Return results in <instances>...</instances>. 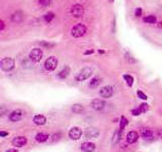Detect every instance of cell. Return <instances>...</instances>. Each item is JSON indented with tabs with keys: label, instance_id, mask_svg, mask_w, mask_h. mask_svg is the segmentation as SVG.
<instances>
[{
	"label": "cell",
	"instance_id": "cell-1",
	"mask_svg": "<svg viewBox=\"0 0 162 152\" xmlns=\"http://www.w3.org/2000/svg\"><path fill=\"white\" fill-rule=\"evenodd\" d=\"M87 32V28L85 25L83 23H77L71 28V36L73 38H76V39H79V38H82Z\"/></svg>",
	"mask_w": 162,
	"mask_h": 152
},
{
	"label": "cell",
	"instance_id": "cell-2",
	"mask_svg": "<svg viewBox=\"0 0 162 152\" xmlns=\"http://www.w3.org/2000/svg\"><path fill=\"white\" fill-rule=\"evenodd\" d=\"M14 67H15V62L12 58L5 57V58L1 59V61H0V68H1L2 71L10 72L14 69Z\"/></svg>",
	"mask_w": 162,
	"mask_h": 152
},
{
	"label": "cell",
	"instance_id": "cell-3",
	"mask_svg": "<svg viewBox=\"0 0 162 152\" xmlns=\"http://www.w3.org/2000/svg\"><path fill=\"white\" fill-rule=\"evenodd\" d=\"M92 73H93V71H92V69H91V68H89V67H84V68H82V69H81L77 74H76L75 80L78 81V82H81V81H84V80L88 79L89 77L92 75Z\"/></svg>",
	"mask_w": 162,
	"mask_h": 152
},
{
	"label": "cell",
	"instance_id": "cell-4",
	"mask_svg": "<svg viewBox=\"0 0 162 152\" xmlns=\"http://www.w3.org/2000/svg\"><path fill=\"white\" fill-rule=\"evenodd\" d=\"M43 56H44V52L41 48H34V49L30 52L28 58H30L34 63H39L42 59H43Z\"/></svg>",
	"mask_w": 162,
	"mask_h": 152
},
{
	"label": "cell",
	"instance_id": "cell-5",
	"mask_svg": "<svg viewBox=\"0 0 162 152\" xmlns=\"http://www.w3.org/2000/svg\"><path fill=\"white\" fill-rule=\"evenodd\" d=\"M58 66V59L55 56H50L49 58L46 59L44 67L47 71H54Z\"/></svg>",
	"mask_w": 162,
	"mask_h": 152
},
{
	"label": "cell",
	"instance_id": "cell-6",
	"mask_svg": "<svg viewBox=\"0 0 162 152\" xmlns=\"http://www.w3.org/2000/svg\"><path fill=\"white\" fill-rule=\"evenodd\" d=\"M70 13L72 14V16L75 18H80L84 14V7L81 4H74L70 9Z\"/></svg>",
	"mask_w": 162,
	"mask_h": 152
},
{
	"label": "cell",
	"instance_id": "cell-7",
	"mask_svg": "<svg viewBox=\"0 0 162 152\" xmlns=\"http://www.w3.org/2000/svg\"><path fill=\"white\" fill-rule=\"evenodd\" d=\"M113 92H115V89H113V86L111 85H106V86L101 87L99 90V95L104 98H109L113 96Z\"/></svg>",
	"mask_w": 162,
	"mask_h": 152
},
{
	"label": "cell",
	"instance_id": "cell-8",
	"mask_svg": "<svg viewBox=\"0 0 162 152\" xmlns=\"http://www.w3.org/2000/svg\"><path fill=\"white\" fill-rule=\"evenodd\" d=\"M69 138L71 140H79L81 138V135H82V130L78 127H73L69 130Z\"/></svg>",
	"mask_w": 162,
	"mask_h": 152
},
{
	"label": "cell",
	"instance_id": "cell-9",
	"mask_svg": "<svg viewBox=\"0 0 162 152\" xmlns=\"http://www.w3.org/2000/svg\"><path fill=\"white\" fill-rule=\"evenodd\" d=\"M90 107H92L93 110H95V111H101V110L106 107V103H104V100H102L101 98H94V100H91Z\"/></svg>",
	"mask_w": 162,
	"mask_h": 152
},
{
	"label": "cell",
	"instance_id": "cell-10",
	"mask_svg": "<svg viewBox=\"0 0 162 152\" xmlns=\"http://www.w3.org/2000/svg\"><path fill=\"white\" fill-rule=\"evenodd\" d=\"M23 112L21 111V110L17 109L10 113L9 120L11 121V122H18V121H20L21 119H23Z\"/></svg>",
	"mask_w": 162,
	"mask_h": 152
},
{
	"label": "cell",
	"instance_id": "cell-11",
	"mask_svg": "<svg viewBox=\"0 0 162 152\" xmlns=\"http://www.w3.org/2000/svg\"><path fill=\"white\" fill-rule=\"evenodd\" d=\"M27 143V139L25 136H18V137H15L14 139L12 140L13 146H16V147H23V146H25Z\"/></svg>",
	"mask_w": 162,
	"mask_h": 152
},
{
	"label": "cell",
	"instance_id": "cell-12",
	"mask_svg": "<svg viewBox=\"0 0 162 152\" xmlns=\"http://www.w3.org/2000/svg\"><path fill=\"white\" fill-rule=\"evenodd\" d=\"M96 146L92 142H84L81 144V150L84 152H93L95 150Z\"/></svg>",
	"mask_w": 162,
	"mask_h": 152
},
{
	"label": "cell",
	"instance_id": "cell-13",
	"mask_svg": "<svg viewBox=\"0 0 162 152\" xmlns=\"http://www.w3.org/2000/svg\"><path fill=\"white\" fill-rule=\"evenodd\" d=\"M11 21L13 23H19L23 21V13L20 11V10H16L11 14Z\"/></svg>",
	"mask_w": 162,
	"mask_h": 152
},
{
	"label": "cell",
	"instance_id": "cell-14",
	"mask_svg": "<svg viewBox=\"0 0 162 152\" xmlns=\"http://www.w3.org/2000/svg\"><path fill=\"white\" fill-rule=\"evenodd\" d=\"M46 122H47V119L43 115H36L34 117V123L37 126H43L46 124Z\"/></svg>",
	"mask_w": 162,
	"mask_h": 152
},
{
	"label": "cell",
	"instance_id": "cell-15",
	"mask_svg": "<svg viewBox=\"0 0 162 152\" xmlns=\"http://www.w3.org/2000/svg\"><path fill=\"white\" fill-rule=\"evenodd\" d=\"M138 138H139V135H138L137 132L131 131V132H129L128 135H127V142L132 144V143H135L136 141L138 140Z\"/></svg>",
	"mask_w": 162,
	"mask_h": 152
},
{
	"label": "cell",
	"instance_id": "cell-16",
	"mask_svg": "<svg viewBox=\"0 0 162 152\" xmlns=\"http://www.w3.org/2000/svg\"><path fill=\"white\" fill-rule=\"evenodd\" d=\"M99 135V131L97 129H93V128H88L85 131V136L87 138H96Z\"/></svg>",
	"mask_w": 162,
	"mask_h": 152
},
{
	"label": "cell",
	"instance_id": "cell-17",
	"mask_svg": "<svg viewBox=\"0 0 162 152\" xmlns=\"http://www.w3.org/2000/svg\"><path fill=\"white\" fill-rule=\"evenodd\" d=\"M70 72H71V70H70L69 66H65V67L59 72L57 76H58V78H60V79H65L68 77V75L70 74Z\"/></svg>",
	"mask_w": 162,
	"mask_h": 152
},
{
	"label": "cell",
	"instance_id": "cell-18",
	"mask_svg": "<svg viewBox=\"0 0 162 152\" xmlns=\"http://www.w3.org/2000/svg\"><path fill=\"white\" fill-rule=\"evenodd\" d=\"M101 83V79L99 78V77L95 76L93 77V78L90 79V81H89V87L90 88H97V86H99V84Z\"/></svg>",
	"mask_w": 162,
	"mask_h": 152
},
{
	"label": "cell",
	"instance_id": "cell-19",
	"mask_svg": "<svg viewBox=\"0 0 162 152\" xmlns=\"http://www.w3.org/2000/svg\"><path fill=\"white\" fill-rule=\"evenodd\" d=\"M71 111L75 114H81L84 112V105L80 103H75L71 107Z\"/></svg>",
	"mask_w": 162,
	"mask_h": 152
},
{
	"label": "cell",
	"instance_id": "cell-20",
	"mask_svg": "<svg viewBox=\"0 0 162 152\" xmlns=\"http://www.w3.org/2000/svg\"><path fill=\"white\" fill-rule=\"evenodd\" d=\"M144 23H150V25H155L157 23V17L153 14H150V15H147L143 18Z\"/></svg>",
	"mask_w": 162,
	"mask_h": 152
},
{
	"label": "cell",
	"instance_id": "cell-21",
	"mask_svg": "<svg viewBox=\"0 0 162 152\" xmlns=\"http://www.w3.org/2000/svg\"><path fill=\"white\" fill-rule=\"evenodd\" d=\"M43 18H44V21H45L46 23H51L52 21H53V19L55 18V13L52 12V11L47 12L43 16Z\"/></svg>",
	"mask_w": 162,
	"mask_h": 152
},
{
	"label": "cell",
	"instance_id": "cell-22",
	"mask_svg": "<svg viewBox=\"0 0 162 152\" xmlns=\"http://www.w3.org/2000/svg\"><path fill=\"white\" fill-rule=\"evenodd\" d=\"M48 139H49V135L45 133H39V134H37V136H36V140L38 141L39 143L46 142Z\"/></svg>",
	"mask_w": 162,
	"mask_h": 152
},
{
	"label": "cell",
	"instance_id": "cell-23",
	"mask_svg": "<svg viewBox=\"0 0 162 152\" xmlns=\"http://www.w3.org/2000/svg\"><path fill=\"white\" fill-rule=\"evenodd\" d=\"M141 135L144 139H150V138L153 137V133L151 130L149 129H143L141 130Z\"/></svg>",
	"mask_w": 162,
	"mask_h": 152
},
{
	"label": "cell",
	"instance_id": "cell-24",
	"mask_svg": "<svg viewBox=\"0 0 162 152\" xmlns=\"http://www.w3.org/2000/svg\"><path fill=\"white\" fill-rule=\"evenodd\" d=\"M123 78L126 81L128 86H133V84H134V77L132 75H130V74H125V75L123 76Z\"/></svg>",
	"mask_w": 162,
	"mask_h": 152
},
{
	"label": "cell",
	"instance_id": "cell-25",
	"mask_svg": "<svg viewBox=\"0 0 162 152\" xmlns=\"http://www.w3.org/2000/svg\"><path fill=\"white\" fill-rule=\"evenodd\" d=\"M122 132L121 130H119V131H117L115 134H113V144H116V143H118L120 141V139H121V136H122Z\"/></svg>",
	"mask_w": 162,
	"mask_h": 152
},
{
	"label": "cell",
	"instance_id": "cell-26",
	"mask_svg": "<svg viewBox=\"0 0 162 152\" xmlns=\"http://www.w3.org/2000/svg\"><path fill=\"white\" fill-rule=\"evenodd\" d=\"M41 47H44V48H47V49H51V48L55 47V44L54 43H51V42H47V41H42L40 43Z\"/></svg>",
	"mask_w": 162,
	"mask_h": 152
},
{
	"label": "cell",
	"instance_id": "cell-27",
	"mask_svg": "<svg viewBox=\"0 0 162 152\" xmlns=\"http://www.w3.org/2000/svg\"><path fill=\"white\" fill-rule=\"evenodd\" d=\"M127 124H128V120H127L125 117H122L121 123H120V130H121V131H123V130L125 129V127L127 126Z\"/></svg>",
	"mask_w": 162,
	"mask_h": 152
},
{
	"label": "cell",
	"instance_id": "cell-28",
	"mask_svg": "<svg viewBox=\"0 0 162 152\" xmlns=\"http://www.w3.org/2000/svg\"><path fill=\"white\" fill-rule=\"evenodd\" d=\"M148 109H149L148 105H147V103H141V105H140V107H139V110H140V112H141V114L142 113H146V112L148 111Z\"/></svg>",
	"mask_w": 162,
	"mask_h": 152
},
{
	"label": "cell",
	"instance_id": "cell-29",
	"mask_svg": "<svg viewBox=\"0 0 162 152\" xmlns=\"http://www.w3.org/2000/svg\"><path fill=\"white\" fill-rule=\"evenodd\" d=\"M137 95H138V98H140L141 100H147V95H146V93H144L142 90H138L137 91Z\"/></svg>",
	"mask_w": 162,
	"mask_h": 152
},
{
	"label": "cell",
	"instance_id": "cell-30",
	"mask_svg": "<svg viewBox=\"0 0 162 152\" xmlns=\"http://www.w3.org/2000/svg\"><path fill=\"white\" fill-rule=\"evenodd\" d=\"M51 3V0H39V4L43 7H47Z\"/></svg>",
	"mask_w": 162,
	"mask_h": 152
},
{
	"label": "cell",
	"instance_id": "cell-31",
	"mask_svg": "<svg viewBox=\"0 0 162 152\" xmlns=\"http://www.w3.org/2000/svg\"><path fill=\"white\" fill-rule=\"evenodd\" d=\"M142 13H143V10H142L141 7H137L135 9V16L136 17H141Z\"/></svg>",
	"mask_w": 162,
	"mask_h": 152
},
{
	"label": "cell",
	"instance_id": "cell-32",
	"mask_svg": "<svg viewBox=\"0 0 162 152\" xmlns=\"http://www.w3.org/2000/svg\"><path fill=\"white\" fill-rule=\"evenodd\" d=\"M132 114L134 115V116H139V115H141V112H140L139 107H137V109L132 110Z\"/></svg>",
	"mask_w": 162,
	"mask_h": 152
},
{
	"label": "cell",
	"instance_id": "cell-33",
	"mask_svg": "<svg viewBox=\"0 0 162 152\" xmlns=\"http://www.w3.org/2000/svg\"><path fill=\"white\" fill-rule=\"evenodd\" d=\"M126 56H127V59H128V61H129V62H130V63H135V62H136L135 59H133V57L131 56V55H130V56H129L128 53H127V54H126Z\"/></svg>",
	"mask_w": 162,
	"mask_h": 152
},
{
	"label": "cell",
	"instance_id": "cell-34",
	"mask_svg": "<svg viewBox=\"0 0 162 152\" xmlns=\"http://www.w3.org/2000/svg\"><path fill=\"white\" fill-rule=\"evenodd\" d=\"M4 28H5V23H4V21L3 19H1L0 21V30H4Z\"/></svg>",
	"mask_w": 162,
	"mask_h": 152
},
{
	"label": "cell",
	"instance_id": "cell-35",
	"mask_svg": "<svg viewBox=\"0 0 162 152\" xmlns=\"http://www.w3.org/2000/svg\"><path fill=\"white\" fill-rule=\"evenodd\" d=\"M94 53V50L93 49H89V50H86L84 52V55H92Z\"/></svg>",
	"mask_w": 162,
	"mask_h": 152
},
{
	"label": "cell",
	"instance_id": "cell-36",
	"mask_svg": "<svg viewBox=\"0 0 162 152\" xmlns=\"http://www.w3.org/2000/svg\"><path fill=\"white\" fill-rule=\"evenodd\" d=\"M52 137H53V141H58L59 140V137H60V134H58V135H56V134H55V135H53L52 136Z\"/></svg>",
	"mask_w": 162,
	"mask_h": 152
},
{
	"label": "cell",
	"instance_id": "cell-37",
	"mask_svg": "<svg viewBox=\"0 0 162 152\" xmlns=\"http://www.w3.org/2000/svg\"><path fill=\"white\" fill-rule=\"evenodd\" d=\"M7 135H8L7 132H4V131L0 132V136H1V137H5V136H7Z\"/></svg>",
	"mask_w": 162,
	"mask_h": 152
},
{
	"label": "cell",
	"instance_id": "cell-38",
	"mask_svg": "<svg viewBox=\"0 0 162 152\" xmlns=\"http://www.w3.org/2000/svg\"><path fill=\"white\" fill-rule=\"evenodd\" d=\"M6 152H18V150H16V149L12 148V149H9V150H7Z\"/></svg>",
	"mask_w": 162,
	"mask_h": 152
},
{
	"label": "cell",
	"instance_id": "cell-39",
	"mask_svg": "<svg viewBox=\"0 0 162 152\" xmlns=\"http://www.w3.org/2000/svg\"><path fill=\"white\" fill-rule=\"evenodd\" d=\"M99 53H100V54H104V53H106V52H104V51H102V50H99Z\"/></svg>",
	"mask_w": 162,
	"mask_h": 152
},
{
	"label": "cell",
	"instance_id": "cell-40",
	"mask_svg": "<svg viewBox=\"0 0 162 152\" xmlns=\"http://www.w3.org/2000/svg\"><path fill=\"white\" fill-rule=\"evenodd\" d=\"M159 26H160V28H162V21H161V23H159Z\"/></svg>",
	"mask_w": 162,
	"mask_h": 152
},
{
	"label": "cell",
	"instance_id": "cell-41",
	"mask_svg": "<svg viewBox=\"0 0 162 152\" xmlns=\"http://www.w3.org/2000/svg\"><path fill=\"white\" fill-rule=\"evenodd\" d=\"M113 1H115V0H109V2H111V3H113Z\"/></svg>",
	"mask_w": 162,
	"mask_h": 152
}]
</instances>
